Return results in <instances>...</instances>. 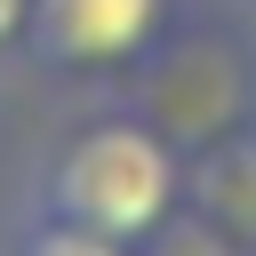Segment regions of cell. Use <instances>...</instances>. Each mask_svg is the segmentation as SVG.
I'll return each instance as SVG.
<instances>
[{"label": "cell", "instance_id": "7a4b0ae2", "mask_svg": "<svg viewBox=\"0 0 256 256\" xmlns=\"http://www.w3.org/2000/svg\"><path fill=\"white\" fill-rule=\"evenodd\" d=\"M160 8H168V0H32L24 32H32V48H40L48 64L96 72V64L136 56V48L152 40Z\"/></svg>", "mask_w": 256, "mask_h": 256}, {"label": "cell", "instance_id": "6da1fadb", "mask_svg": "<svg viewBox=\"0 0 256 256\" xmlns=\"http://www.w3.org/2000/svg\"><path fill=\"white\" fill-rule=\"evenodd\" d=\"M40 192H48V216L96 224V232H112V240L136 248L176 208V152L152 128H136V120H96V128H80L48 160Z\"/></svg>", "mask_w": 256, "mask_h": 256}, {"label": "cell", "instance_id": "3957f363", "mask_svg": "<svg viewBox=\"0 0 256 256\" xmlns=\"http://www.w3.org/2000/svg\"><path fill=\"white\" fill-rule=\"evenodd\" d=\"M16 256H128V240H112L96 224H72V216H40Z\"/></svg>", "mask_w": 256, "mask_h": 256}, {"label": "cell", "instance_id": "277c9868", "mask_svg": "<svg viewBox=\"0 0 256 256\" xmlns=\"http://www.w3.org/2000/svg\"><path fill=\"white\" fill-rule=\"evenodd\" d=\"M24 16H32V0H0V40H16V32H24Z\"/></svg>", "mask_w": 256, "mask_h": 256}]
</instances>
